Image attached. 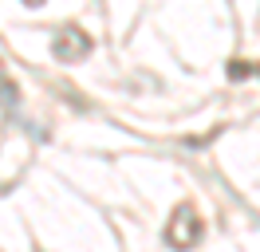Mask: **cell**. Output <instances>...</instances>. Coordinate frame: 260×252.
I'll list each match as a JSON object with an SVG mask.
<instances>
[{"label":"cell","instance_id":"1","mask_svg":"<svg viewBox=\"0 0 260 252\" xmlns=\"http://www.w3.org/2000/svg\"><path fill=\"white\" fill-rule=\"evenodd\" d=\"M197 240H201V217H197V209L193 205H178L170 225H166V244L178 248V252H189Z\"/></svg>","mask_w":260,"mask_h":252},{"label":"cell","instance_id":"2","mask_svg":"<svg viewBox=\"0 0 260 252\" xmlns=\"http://www.w3.org/2000/svg\"><path fill=\"white\" fill-rule=\"evenodd\" d=\"M51 51H55L59 63H79L83 55H91V36L79 32V28H63V32H55Z\"/></svg>","mask_w":260,"mask_h":252},{"label":"cell","instance_id":"3","mask_svg":"<svg viewBox=\"0 0 260 252\" xmlns=\"http://www.w3.org/2000/svg\"><path fill=\"white\" fill-rule=\"evenodd\" d=\"M252 71H260V63H256V67H248L244 59H237L233 67H229V75H233V79H244V75H252Z\"/></svg>","mask_w":260,"mask_h":252},{"label":"cell","instance_id":"4","mask_svg":"<svg viewBox=\"0 0 260 252\" xmlns=\"http://www.w3.org/2000/svg\"><path fill=\"white\" fill-rule=\"evenodd\" d=\"M24 4H44V0H24Z\"/></svg>","mask_w":260,"mask_h":252},{"label":"cell","instance_id":"5","mask_svg":"<svg viewBox=\"0 0 260 252\" xmlns=\"http://www.w3.org/2000/svg\"><path fill=\"white\" fill-rule=\"evenodd\" d=\"M0 75H4V63H0Z\"/></svg>","mask_w":260,"mask_h":252}]
</instances>
